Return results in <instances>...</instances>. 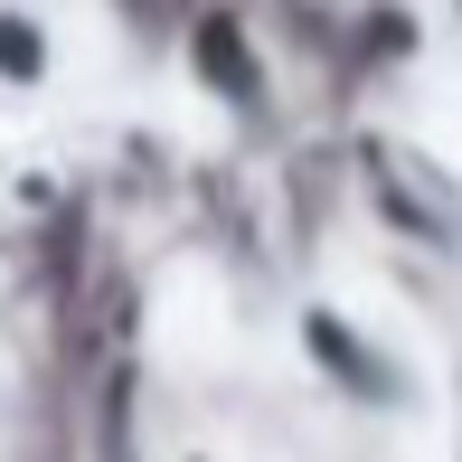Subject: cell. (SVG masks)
I'll return each instance as SVG.
<instances>
[{
	"mask_svg": "<svg viewBox=\"0 0 462 462\" xmlns=\"http://www.w3.org/2000/svg\"><path fill=\"white\" fill-rule=\"evenodd\" d=\"M292 340H302V368L321 377L340 406H359V415H415V406H425V396H415V368L396 359L387 340H368L340 302H302Z\"/></svg>",
	"mask_w": 462,
	"mask_h": 462,
	"instance_id": "cell-1",
	"label": "cell"
},
{
	"mask_svg": "<svg viewBox=\"0 0 462 462\" xmlns=\"http://www.w3.org/2000/svg\"><path fill=\"white\" fill-rule=\"evenodd\" d=\"M368 189H377V208H387V226H406L415 245H462V208L415 171L406 152H368Z\"/></svg>",
	"mask_w": 462,
	"mask_h": 462,
	"instance_id": "cell-2",
	"label": "cell"
},
{
	"mask_svg": "<svg viewBox=\"0 0 462 462\" xmlns=\"http://www.w3.org/2000/svg\"><path fill=\"white\" fill-rule=\"evenodd\" d=\"M0 76H10V86H38V76H48V38H38L29 19H0Z\"/></svg>",
	"mask_w": 462,
	"mask_h": 462,
	"instance_id": "cell-3",
	"label": "cell"
},
{
	"mask_svg": "<svg viewBox=\"0 0 462 462\" xmlns=\"http://www.w3.org/2000/svg\"><path fill=\"white\" fill-rule=\"evenodd\" d=\"M189 462H208V453H189Z\"/></svg>",
	"mask_w": 462,
	"mask_h": 462,
	"instance_id": "cell-4",
	"label": "cell"
}]
</instances>
